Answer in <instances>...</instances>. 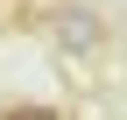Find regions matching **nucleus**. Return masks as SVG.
<instances>
[{
    "mask_svg": "<svg viewBox=\"0 0 127 120\" xmlns=\"http://www.w3.org/2000/svg\"><path fill=\"white\" fill-rule=\"evenodd\" d=\"M0 120H64V113H57V106H28V99H21V106H7Z\"/></svg>",
    "mask_w": 127,
    "mask_h": 120,
    "instance_id": "nucleus-2",
    "label": "nucleus"
},
{
    "mask_svg": "<svg viewBox=\"0 0 127 120\" xmlns=\"http://www.w3.org/2000/svg\"><path fill=\"white\" fill-rule=\"evenodd\" d=\"M50 35H57V50L71 57V64H92V57L106 50V14L92 7V0H64L50 14Z\"/></svg>",
    "mask_w": 127,
    "mask_h": 120,
    "instance_id": "nucleus-1",
    "label": "nucleus"
}]
</instances>
